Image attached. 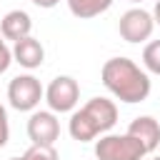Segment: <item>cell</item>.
<instances>
[{
    "mask_svg": "<svg viewBox=\"0 0 160 160\" xmlns=\"http://www.w3.org/2000/svg\"><path fill=\"white\" fill-rule=\"evenodd\" d=\"M32 5H38V8H45V10H50V8H55L60 0H30Z\"/></svg>",
    "mask_w": 160,
    "mask_h": 160,
    "instance_id": "16",
    "label": "cell"
},
{
    "mask_svg": "<svg viewBox=\"0 0 160 160\" xmlns=\"http://www.w3.org/2000/svg\"><path fill=\"white\" fill-rule=\"evenodd\" d=\"M20 160H60V155H58V150H55V145H42V142H32L25 152H22V158Z\"/></svg>",
    "mask_w": 160,
    "mask_h": 160,
    "instance_id": "13",
    "label": "cell"
},
{
    "mask_svg": "<svg viewBox=\"0 0 160 160\" xmlns=\"http://www.w3.org/2000/svg\"><path fill=\"white\" fill-rule=\"evenodd\" d=\"M145 155H148L145 148L128 132H122V135L105 132V135H100V140H95L98 160H142Z\"/></svg>",
    "mask_w": 160,
    "mask_h": 160,
    "instance_id": "3",
    "label": "cell"
},
{
    "mask_svg": "<svg viewBox=\"0 0 160 160\" xmlns=\"http://www.w3.org/2000/svg\"><path fill=\"white\" fill-rule=\"evenodd\" d=\"M150 160H160V155H158V158H150Z\"/></svg>",
    "mask_w": 160,
    "mask_h": 160,
    "instance_id": "20",
    "label": "cell"
},
{
    "mask_svg": "<svg viewBox=\"0 0 160 160\" xmlns=\"http://www.w3.org/2000/svg\"><path fill=\"white\" fill-rule=\"evenodd\" d=\"M10 140V122H8V110L0 102V148H5Z\"/></svg>",
    "mask_w": 160,
    "mask_h": 160,
    "instance_id": "14",
    "label": "cell"
},
{
    "mask_svg": "<svg viewBox=\"0 0 160 160\" xmlns=\"http://www.w3.org/2000/svg\"><path fill=\"white\" fill-rule=\"evenodd\" d=\"M8 160H20V158H8Z\"/></svg>",
    "mask_w": 160,
    "mask_h": 160,
    "instance_id": "18",
    "label": "cell"
},
{
    "mask_svg": "<svg viewBox=\"0 0 160 160\" xmlns=\"http://www.w3.org/2000/svg\"><path fill=\"white\" fill-rule=\"evenodd\" d=\"M152 20H155V25H160V0H155V8H152Z\"/></svg>",
    "mask_w": 160,
    "mask_h": 160,
    "instance_id": "17",
    "label": "cell"
},
{
    "mask_svg": "<svg viewBox=\"0 0 160 160\" xmlns=\"http://www.w3.org/2000/svg\"><path fill=\"white\" fill-rule=\"evenodd\" d=\"M48 108L58 115V112H72L80 102V85L75 78L70 75H58L50 80V85L45 88V98Z\"/></svg>",
    "mask_w": 160,
    "mask_h": 160,
    "instance_id": "5",
    "label": "cell"
},
{
    "mask_svg": "<svg viewBox=\"0 0 160 160\" xmlns=\"http://www.w3.org/2000/svg\"><path fill=\"white\" fill-rule=\"evenodd\" d=\"M42 98H45V88L30 72L18 75V78H12L8 82V102L18 112H32V110H38V105H40Z\"/></svg>",
    "mask_w": 160,
    "mask_h": 160,
    "instance_id": "4",
    "label": "cell"
},
{
    "mask_svg": "<svg viewBox=\"0 0 160 160\" xmlns=\"http://www.w3.org/2000/svg\"><path fill=\"white\" fill-rule=\"evenodd\" d=\"M118 122V105L110 98H90L82 108H75L68 120V132L78 142L98 140Z\"/></svg>",
    "mask_w": 160,
    "mask_h": 160,
    "instance_id": "2",
    "label": "cell"
},
{
    "mask_svg": "<svg viewBox=\"0 0 160 160\" xmlns=\"http://www.w3.org/2000/svg\"><path fill=\"white\" fill-rule=\"evenodd\" d=\"M65 2H68V10L75 18L90 20V18H98V15L108 12L115 0H65Z\"/></svg>",
    "mask_w": 160,
    "mask_h": 160,
    "instance_id": "11",
    "label": "cell"
},
{
    "mask_svg": "<svg viewBox=\"0 0 160 160\" xmlns=\"http://www.w3.org/2000/svg\"><path fill=\"white\" fill-rule=\"evenodd\" d=\"M28 138L32 142L42 145H55L60 138V120L52 110H32L28 120Z\"/></svg>",
    "mask_w": 160,
    "mask_h": 160,
    "instance_id": "7",
    "label": "cell"
},
{
    "mask_svg": "<svg viewBox=\"0 0 160 160\" xmlns=\"http://www.w3.org/2000/svg\"><path fill=\"white\" fill-rule=\"evenodd\" d=\"M155 30V20H152V12L142 10V8H130L120 15V22H118V32L125 42H145L150 40Z\"/></svg>",
    "mask_w": 160,
    "mask_h": 160,
    "instance_id": "6",
    "label": "cell"
},
{
    "mask_svg": "<svg viewBox=\"0 0 160 160\" xmlns=\"http://www.w3.org/2000/svg\"><path fill=\"white\" fill-rule=\"evenodd\" d=\"M128 135H132L145 148V152H152L160 145V122L152 115H140L128 125Z\"/></svg>",
    "mask_w": 160,
    "mask_h": 160,
    "instance_id": "9",
    "label": "cell"
},
{
    "mask_svg": "<svg viewBox=\"0 0 160 160\" xmlns=\"http://www.w3.org/2000/svg\"><path fill=\"white\" fill-rule=\"evenodd\" d=\"M100 80L108 88V92L112 98H118L120 102L135 105L148 100L150 95V75L145 68H140L135 60L130 58H110L105 60L102 70H100Z\"/></svg>",
    "mask_w": 160,
    "mask_h": 160,
    "instance_id": "1",
    "label": "cell"
},
{
    "mask_svg": "<svg viewBox=\"0 0 160 160\" xmlns=\"http://www.w3.org/2000/svg\"><path fill=\"white\" fill-rule=\"evenodd\" d=\"M142 68L152 75H160V40H150L142 48Z\"/></svg>",
    "mask_w": 160,
    "mask_h": 160,
    "instance_id": "12",
    "label": "cell"
},
{
    "mask_svg": "<svg viewBox=\"0 0 160 160\" xmlns=\"http://www.w3.org/2000/svg\"><path fill=\"white\" fill-rule=\"evenodd\" d=\"M130 2H142V0H130Z\"/></svg>",
    "mask_w": 160,
    "mask_h": 160,
    "instance_id": "19",
    "label": "cell"
},
{
    "mask_svg": "<svg viewBox=\"0 0 160 160\" xmlns=\"http://www.w3.org/2000/svg\"><path fill=\"white\" fill-rule=\"evenodd\" d=\"M30 30H32V18H30L25 10H10V12H5L2 20H0V35H2L5 40L18 42V40L28 38Z\"/></svg>",
    "mask_w": 160,
    "mask_h": 160,
    "instance_id": "10",
    "label": "cell"
},
{
    "mask_svg": "<svg viewBox=\"0 0 160 160\" xmlns=\"http://www.w3.org/2000/svg\"><path fill=\"white\" fill-rule=\"evenodd\" d=\"M10 50H12V62H18V65L25 68V70H35V68H40V65L45 62V48H42V42H40L38 38H32V35L12 42Z\"/></svg>",
    "mask_w": 160,
    "mask_h": 160,
    "instance_id": "8",
    "label": "cell"
},
{
    "mask_svg": "<svg viewBox=\"0 0 160 160\" xmlns=\"http://www.w3.org/2000/svg\"><path fill=\"white\" fill-rule=\"evenodd\" d=\"M10 62H12V50L8 48V42H5V38L0 35V75L10 68Z\"/></svg>",
    "mask_w": 160,
    "mask_h": 160,
    "instance_id": "15",
    "label": "cell"
}]
</instances>
